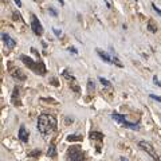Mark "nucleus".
Listing matches in <instances>:
<instances>
[{
	"label": "nucleus",
	"instance_id": "obj_23",
	"mask_svg": "<svg viewBox=\"0 0 161 161\" xmlns=\"http://www.w3.org/2000/svg\"><path fill=\"white\" fill-rule=\"evenodd\" d=\"M20 14L19 12H14V20H20Z\"/></svg>",
	"mask_w": 161,
	"mask_h": 161
},
{
	"label": "nucleus",
	"instance_id": "obj_27",
	"mask_svg": "<svg viewBox=\"0 0 161 161\" xmlns=\"http://www.w3.org/2000/svg\"><path fill=\"white\" fill-rule=\"evenodd\" d=\"M59 3H60V6H64V2H63V0H59Z\"/></svg>",
	"mask_w": 161,
	"mask_h": 161
},
{
	"label": "nucleus",
	"instance_id": "obj_12",
	"mask_svg": "<svg viewBox=\"0 0 161 161\" xmlns=\"http://www.w3.org/2000/svg\"><path fill=\"white\" fill-rule=\"evenodd\" d=\"M105 136L99 132H92L90 133V140H94V141H102Z\"/></svg>",
	"mask_w": 161,
	"mask_h": 161
},
{
	"label": "nucleus",
	"instance_id": "obj_11",
	"mask_svg": "<svg viewBox=\"0 0 161 161\" xmlns=\"http://www.w3.org/2000/svg\"><path fill=\"white\" fill-rule=\"evenodd\" d=\"M11 101H12V103L14 105H20V99H19V87H15L14 89V93H12V98H11Z\"/></svg>",
	"mask_w": 161,
	"mask_h": 161
},
{
	"label": "nucleus",
	"instance_id": "obj_17",
	"mask_svg": "<svg viewBox=\"0 0 161 161\" xmlns=\"http://www.w3.org/2000/svg\"><path fill=\"white\" fill-rule=\"evenodd\" d=\"M40 150H38V149H35V150H32V152H30V156L31 157H38V156H40Z\"/></svg>",
	"mask_w": 161,
	"mask_h": 161
},
{
	"label": "nucleus",
	"instance_id": "obj_24",
	"mask_svg": "<svg viewBox=\"0 0 161 161\" xmlns=\"http://www.w3.org/2000/svg\"><path fill=\"white\" fill-rule=\"evenodd\" d=\"M153 82H154L156 85H158V86L161 87V82H160V80H158V78H157V77H156V75H154V77H153Z\"/></svg>",
	"mask_w": 161,
	"mask_h": 161
},
{
	"label": "nucleus",
	"instance_id": "obj_20",
	"mask_svg": "<svg viewBox=\"0 0 161 161\" xmlns=\"http://www.w3.org/2000/svg\"><path fill=\"white\" fill-rule=\"evenodd\" d=\"M152 8H153L154 11H156V14H158L160 16H161V9H160L158 7H156V4H154V3H152Z\"/></svg>",
	"mask_w": 161,
	"mask_h": 161
},
{
	"label": "nucleus",
	"instance_id": "obj_10",
	"mask_svg": "<svg viewBox=\"0 0 161 161\" xmlns=\"http://www.w3.org/2000/svg\"><path fill=\"white\" fill-rule=\"evenodd\" d=\"M97 54L101 57V59L103 60V62H106V63H109V64H112L113 63V59L110 58V55L109 54H106L105 51H101V50H97Z\"/></svg>",
	"mask_w": 161,
	"mask_h": 161
},
{
	"label": "nucleus",
	"instance_id": "obj_1",
	"mask_svg": "<svg viewBox=\"0 0 161 161\" xmlns=\"http://www.w3.org/2000/svg\"><path fill=\"white\" fill-rule=\"evenodd\" d=\"M38 130L43 136H47L55 132L57 130V118L53 114H47V113L40 114L38 118Z\"/></svg>",
	"mask_w": 161,
	"mask_h": 161
},
{
	"label": "nucleus",
	"instance_id": "obj_4",
	"mask_svg": "<svg viewBox=\"0 0 161 161\" xmlns=\"http://www.w3.org/2000/svg\"><path fill=\"white\" fill-rule=\"evenodd\" d=\"M112 118H113L114 121H117L118 124H121V125H122V126H125V128L134 129V130H138V129H140V125H138V124H133V122H129V121H126V118H125L124 114L113 113V114H112Z\"/></svg>",
	"mask_w": 161,
	"mask_h": 161
},
{
	"label": "nucleus",
	"instance_id": "obj_5",
	"mask_svg": "<svg viewBox=\"0 0 161 161\" xmlns=\"http://www.w3.org/2000/svg\"><path fill=\"white\" fill-rule=\"evenodd\" d=\"M138 145H140V148H141V149H144L148 154H150V157H152V158H154L156 161H161V160L158 158V156L156 154V152H154V149H153V145H152V144L147 142V141H140Z\"/></svg>",
	"mask_w": 161,
	"mask_h": 161
},
{
	"label": "nucleus",
	"instance_id": "obj_28",
	"mask_svg": "<svg viewBox=\"0 0 161 161\" xmlns=\"http://www.w3.org/2000/svg\"><path fill=\"white\" fill-rule=\"evenodd\" d=\"M121 161H129L128 158H125V157H121Z\"/></svg>",
	"mask_w": 161,
	"mask_h": 161
},
{
	"label": "nucleus",
	"instance_id": "obj_18",
	"mask_svg": "<svg viewBox=\"0 0 161 161\" xmlns=\"http://www.w3.org/2000/svg\"><path fill=\"white\" fill-rule=\"evenodd\" d=\"M48 12L53 15V16H58V12H57V9H55L54 7H48Z\"/></svg>",
	"mask_w": 161,
	"mask_h": 161
},
{
	"label": "nucleus",
	"instance_id": "obj_21",
	"mask_svg": "<svg viewBox=\"0 0 161 161\" xmlns=\"http://www.w3.org/2000/svg\"><path fill=\"white\" fill-rule=\"evenodd\" d=\"M150 98H152V99H156V101H158V102H161V97H160V95H154V94H150Z\"/></svg>",
	"mask_w": 161,
	"mask_h": 161
},
{
	"label": "nucleus",
	"instance_id": "obj_25",
	"mask_svg": "<svg viewBox=\"0 0 161 161\" xmlns=\"http://www.w3.org/2000/svg\"><path fill=\"white\" fill-rule=\"evenodd\" d=\"M15 4H16L18 7H22V2H20V0H15Z\"/></svg>",
	"mask_w": 161,
	"mask_h": 161
},
{
	"label": "nucleus",
	"instance_id": "obj_14",
	"mask_svg": "<svg viewBox=\"0 0 161 161\" xmlns=\"http://www.w3.org/2000/svg\"><path fill=\"white\" fill-rule=\"evenodd\" d=\"M83 140V137L80 134H77V136H67V141L69 142H74V141H82Z\"/></svg>",
	"mask_w": 161,
	"mask_h": 161
},
{
	"label": "nucleus",
	"instance_id": "obj_26",
	"mask_svg": "<svg viewBox=\"0 0 161 161\" xmlns=\"http://www.w3.org/2000/svg\"><path fill=\"white\" fill-rule=\"evenodd\" d=\"M69 50H70V51H71V53H74V54H77V53H78V51H77V50H75L74 47H70Z\"/></svg>",
	"mask_w": 161,
	"mask_h": 161
},
{
	"label": "nucleus",
	"instance_id": "obj_8",
	"mask_svg": "<svg viewBox=\"0 0 161 161\" xmlns=\"http://www.w3.org/2000/svg\"><path fill=\"white\" fill-rule=\"evenodd\" d=\"M2 39H3V42L6 43V46L8 48H14L15 44H16V42H15V40L9 36L8 34H6V32H2Z\"/></svg>",
	"mask_w": 161,
	"mask_h": 161
},
{
	"label": "nucleus",
	"instance_id": "obj_9",
	"mask_svg": "<svg viewBox=\"0 0 161 161\" xmlns=\"http://www.w3.org/2000/svg\"><path fill=\"white\" fill-rule=\"evenodd\" d=\"M19 140L22 141V142H27L28 141V132H27V129L24 125H22L19 129Z\"/></svg>",
	"mask_w": 161,
	"mask_h": 161
},
{
	"label": "nucleus",
	"instance_id": "obj_6",
	"mask_svg": "<svg viewBox=\"0 0 161 161\" xmlns=\"http://www.w3.org/2000/svg\"><path fill=\"white\" fill-rule=\"evenodd\" d=\"M31 28L35 35H38V36H40V35L43 34V27H42V23L39 22V19L35 16V15H31Z\"/></svg>",
	"mask_w": 161,
	"mask_h": 161
},
{
	"label": "nucleus",
	"instance_id": "obj_3",
	"mask_svg": "<svg viewBox=\"0 0 161 161\" xmlns=\"http://www.w3.org/2000/svg\"><path fill=\"white\" fill-rule=\"evenodd\" d=\"M85 152L79 145H73L67 149V160L69 161H85Z\"/></svg>",
	"mask_w": 161,
	"mask_h": 161
},
{
	"label": "nucleus",
	"instance_id": "obj_16",
	"mask_svg": "<svg viewBox=\"0 0 161 161\" xmlns=\"http://www.w3.org/2000/svg\"><path fill=\"white\" fill-rule=\"evenodd\" d=\"M99 82H101V85H103V86H106V87H110V86H112V83H110L108 79L102 78V77H99Z\"/></svg>",
	"mask_w": 161,
	"mask_h": 161
},
{
	"label": "nucleus",
	"instance_id": "obj_15",
	"mask_svg": "<svg viewBox=\"0 0 161 161\" xmlns=\"http://www.w3.org/2000/svg\"><path fill=\"white\" fill-rule=\"evenodd\" d=\"M148 30H149L150 32H156V31H157V27L153 26V22H152V20H149V22H148Z\"/></svg>",
	"mask_w": 161,
	"mask_h": 161
},
{
	"label": "nucleus",
	"instance_id": "obj_7",
	"mask_svg": "<svg viewBox=\"0 0 161 161\" xmlns=\"http://www.w3.org/2000/svg\"><path fill=\"white\" fill-rule=\"evenodd\" d=\"M9 74H11L14 78L19 79V80H24V79H26V74H24V73H23V70H20L19 67H14V69H11V70H9Z\"/></svg>",
	"mask_w": 161,
	"mask_h": 161
},
{
	"label": "nucleus",
	"instance_id": "obj_22",
	"mask_svg": "<svg viewBox=\"0 0 161 161\" xmlns=\"http://www.w3.org/2000/svg\"><path fill=\"white\" fill-rule=\"evenodd\" d=\"M53 32L57 35V36H60V35H62V31H60V30H57V28H53Z\"/></svg>",
	"mask_w": 161,
	"mask_h": 161
},
{
	"label": "nucleus",
	"instance_id": "obj_2",
	"mask_svg": "<svg viewBox=\"0 0 161 161\" xmlns=\"http://www.w3.org/2000/svg\"><path fill=\"white\" fill-rule=\"evenodd\" d=\"M20 59H22V62L26 64L30 70H32L35 74H39V75L46 74V66H44L43 62H40V60L39 62H35V60H32L30 57H27V55H22Z\"/></svg>",
	"mask_w": 161,
	"mask_h": 161
},
{
	"label": "nucleus",
	"instance_id": "obj_13",
	"mask_svg": "<svg viewBox=\"0 0 161 161\" xmlns=\"http://www.w3.org/2000/svg\"><path fill=\"white\" fill-rule=\"evenodd\" d=\"M47 156L48 157H57V147H55L54 144H51L50 145V148H48V150H47Z\"/></svg>",
	"mask_w": 161,
	"mask_h": 161
},
{
	"label": "nucleus",
	"instance_id": "obj_19",
	"mask_svg": "<svg viewBox=\"0 0 161 161\" xmlns=\"http://www.w3.org/2000/svg\"><path fill=\"white\" fill-rule=\"evenodd\" d=\"M94 82H93V80L92 79H89V82H87V89L90 90V92H92V90H94Z\"/></svg>",
	"mask_w": 161,
	"mask_h": 161
}]
</instances>
